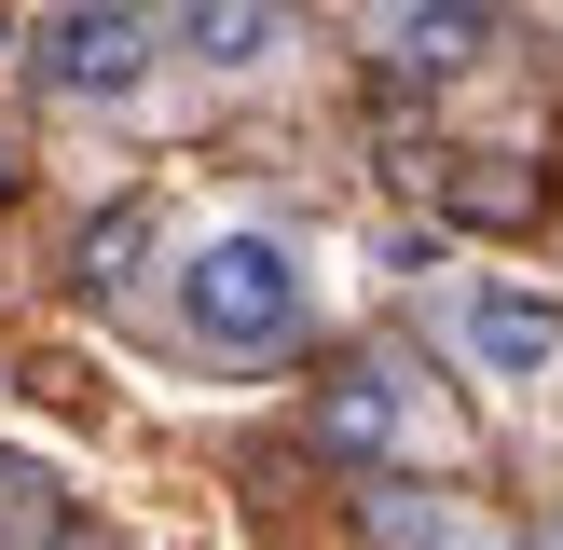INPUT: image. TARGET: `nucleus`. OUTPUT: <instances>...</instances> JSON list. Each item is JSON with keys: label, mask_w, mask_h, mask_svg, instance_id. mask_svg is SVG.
I'll list each match as a JSON object with an SVG mask.
<instances>
[{"label": "nucleus", "mask_w": 563, "mask_h": 550, "mask_svg": "<svg viewBox=\"0 0 563 550\" xmlns=\"http://www.w3.org/2000/svg\"><path fill=\"white\" fill-rule=\"evenodd\" d=\"M302 330H317V275H302L289 234L220 220V234L179 248V344L192 358H289Z\"/></svg>", "instance_id": "nucleus-1"}, {"label": "nucleus", "mask_w": 563, "mask_h": 550, "mask_svg": "<svg viewBox=\"0 0 563 550\" xmlns=\"http://www.w3.org/2000/svg\"><path fill=\"white\" fill-rule=\"evenodd\" d=\"M165 69V0H42L27 14V82L55 110H124Z\"/></svg>", "instance_id": "nucleus-2"}, {"label": "nucleus", "mask_w": 563, "mask_h": 550, "mask_svg": "<svg viewBox=\"0 0 563 550\" xmlns=\"http://www.w3.org/2000/svg\"><path fill=\"white\" fill-rule=\"evenodd\" d=\"M357 550H522V537L482 509V495H454V482L372 468V482H357Z\"/></svg>", "instance_id": "nucleus-3"}, {"label": "nucleus", "mask_w": 563, "mask_h": 550, "mask_svg": "<svg viewBox=\"0 0 563 550\" xmlns=\"http://www.w3.org/2000/svg\"><path fill=\"white\" fill-rule=\"evenodd\" d=\"M495 55V0H372V69L385 82H467Z\"/></svg>", "instance_id": "nucleus-4"}, {"label": "nucleus", "mask_w": 563, "mask_h": 550, "mask_svg": "<svg viewBox=\"0 0 563 550\" xmlns=\"http://www.w3.org/2000/svg\"><path fill=\"white\" fill-rule=\"evenodd\" d=\"M165 55H192L207 82H262L302 55V14L289 0H165Z\"/></svg>", "instance_id": "nucleus-5"}, {"label": "nucleus", "mask_w": 563, "mask_h": 550, "mask_svg": "<svg viewBox=\"0 0 563 550\" xmlns=\"http://www.w3.org/2000/svg\"><path fill=\"white\" fill-rule=\"evenodd\" d=\"M454 358L482 385H537V372H563V302H537V289H454Z\"/></svg>", "instance_id": "nucleus-6"}, {"label": "nucleus", "mask_w": 563, "mask_h": 550, "mask_svg": "<svg viewBox=\"0 0 563 550\" xmlns=\"http://www.w3.org/2000/svg\"><path fill=\"white\" fill-rule=\"evenodd\" d=\"M317 440H330V454H372V468H399L412 440H427V385H412V358H357V372L317 399Z\"/></svg>", "instance_id": "nucleus-7"}, {"label": "nucleus", "mask_w": 563, "mask_h": 550, "mask_svg": "<svg viewBox=\"0 0 563 550\" xmlns=\"http://www.w3.org/2000/svg\"><path fill=\"white\" fill-rule=\"evenodd\" d=\"M152 248V207H110L97 234H82V289H124V262Z\"/></svg>", "instance_id": "nucleus-8"}, {"label": "nucleus", "mask_w": 563, "mask_h": 550, "mask_svg": "<svg viewBox=\"0 0 563 550\" xmlns=\"http://www.w3.org/2000/svg\"><path fill=\"white\" fill-rule=\"evenodd\" d=\"M27 522H42V468H14V454H0V550H14Z\"/></svg>", "instance_id": "nucleus-9"}, {"label": "nucleus", "mask_w": 563, "mask_h": 550, "mask_svg": "<svg viewBox=\"0 0 563 550\" xmlns=\"http://www.w3.org/2000/svg\"><path fill=\"white\" fill-rule=\"evenodd\" d=\"M42 550H124V537H97V522H69V537H42Z\"/></svg>", "instance_id": "nucleus-10"}, {"label": "nucleus", "mask_w": 563, "mask_h": 550, "mask_svg": "<svg viewBox=\"0 0 563 550\" xmlns=\"http://www.w3.org/2000/svg\"><path fill=\"white\" fill-rule=\"evenodd\" d=\"M522 550H563V509H550V522H537V537H522Z\"/></svg>", "instance_id": "nucleus-11"}]
</instances>
